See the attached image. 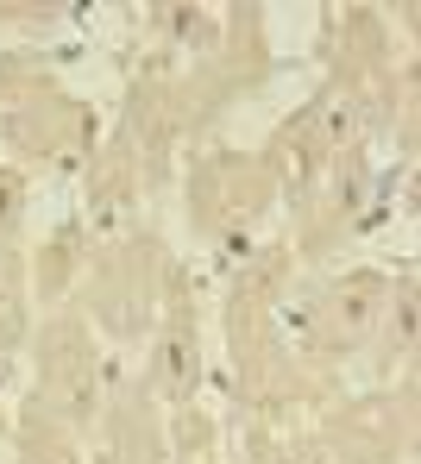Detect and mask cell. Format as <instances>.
Returning a JSON list of instances; mask_svg holds the SVG:
<instances>
[{"label":"cell","mask_w":421,"mask_h":464,"mask_svg":"<svg viewBox=\"0 0 421 464\" xmlns=\"http://www.w3.org/2000/svg\"><path fill=\"white\" fill-rule=\"evenodd\" d=\"M377 314H384V283H377V276H352V283H339L334 326L346 333V339H365V333L377 326Z\"/></svg>","instance_id":"6da1fadb"},{"label":"cell","mask_w":421,"mask_h":464,"mask_svg":"<svg viewBox=\"0 0 421 464\" xmlns=\"http://www.w3.org/2000/svg\"><path fill=\"white\" fill-rule=\"evenodd\" d=\"M158 383L164 395H189L195 389V339L189 333H170L164 352H158Z\"/></svg>","instance_id":"7a4b0ae2"},{"label":"cell","mask_w":421,"mask_h":464,"mask_svg":"<svg viewBox=\"0 0 421 464\" xmlns=\"http://www.w3.org/2000/svg\"><path fill=\"white\" fill-rule=\"evenodd\" d=\"M277 333H283V345H315V302H283L277 308Z\"/></svg>","instance_id":"3957f363"},{"label":"cell","mask_w":421,"mask_h":464,"mask_svg":"<svg viewBox=\"0 0 421 464\" xmlns=\"http://www.w3.org/2000/svg\"><path fill=\"white\" fill-rule=\"evenodd\" d=\"M397 339H403V345L416 339V295H409V289L397 295Z\"/></svg>","instance_id":"277c9868"},{"label":"cell","mask_w":421,"mask_h":464,"mask_svg":"<svg viewBox=\"0 0 421 464\" xmlns=\"http://www.w3.org/2000/svg\"><path fill=\"white\" fill-rule=\"evenodd\" d=\"M328 139H334V145L352 139V107H334V113H328Z\"/></svg>","instance_id":"5b68a950"},{"label":"cell","mask_w":421,"mask_h":464,"mask_svg":"<svg viewBox=\"0 0 421 464\" xmlns=\"http://www.w3.org/2000/svg\"><path fill=\"white\" fill-rule=\"evenodd\" d=\"M13 326H19V308H13V289H6V283H0V339H6V333H13Z\"/></svg>","instance_id":"8992f818"},{"label":"cell","mask_w":421,"mask_h":464,"mask_svg":"<svg viewBox=\"0 0 421 464\" xmlns=\"http://www.w3.org/2000/svg\"><path fill=\"white\" fill-rule=\"evenodd\" d=\"M13 208H19V182L0 176V220H13Z\"/></svg>","instance_id":"52a82bcc"},{"label":"cell","mask_w":421,"mask_h":464,"mask_svg":"<svg viewBox=\"0 0 421 464\" xmlns=\"http://www.w3.org/2000/svg\"><path fill=\"white\" fill-rule=\"evenodd\" d=\"M289 464H296V459H289Z\"/></svg>","instance_id":"ba28073f"}]
</instances>
